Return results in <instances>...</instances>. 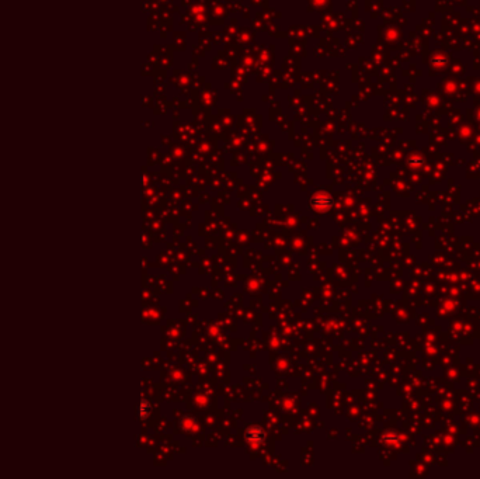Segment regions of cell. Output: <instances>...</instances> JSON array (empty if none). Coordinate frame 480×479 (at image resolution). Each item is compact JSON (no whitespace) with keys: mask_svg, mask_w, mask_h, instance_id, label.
I'll return each mask as SVG.
<instances>
[{"mask_svg":"<svg viewBox=\"0 0 480 479\" xmlns=\"http://www.w3.org/2000/svg\"><path fill=\"white\" fill-rule=\"evenodd\" d=\"M310 204H312V207H313L316 211L324 213V211H327V210L332 207L333 200H332V197H329L327 194H316V196L312 198Z\"/></svg>","mask_w":480,"mask_h":479,"instance_id":"cell-1","label":"cell"},{"mask_svg":"<svg viewBox=\"0 0 480 479\" xmlns=\"http://www.w3.org/2000/svg\"><path fill=\"white\" fill-rule=\"evenodd\" d=\"M246 439H247V441L250 444H260V443H263L264 439H266L264 430L258 426L249 427L247 431H246Z\"/></svg>","mask_w":480,"mask_h":479,"instance_id":"cell-2","label":"cell"},{"mask_svg":"<svg viewBox=\"0 0 480 479\" xmlns=\"http://www.w3.org/2000/svg\"><path fill=\"white\" fill-rule=\"evenodd\" d=\"M150 413V405L146 399H142L139 402V406H138V416L141 420H145L147 416Z\"/></svg>","mask_w":480,"mask_h":479,"instance_id":"cell-3","label":"cell"}]
</instances>
